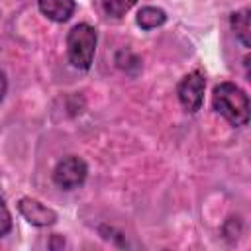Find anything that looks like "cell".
<instances>
[{"label": "cell", "mask_w": 251, "mask_h": 251, "mask_svg": "<svg viewBox=\"0 0 251 251\" xmlns=\"http://www.w3.org/2000/svg\"><path fill=\"white\" fill-rule=\"evenodd\" d=\"M18 210L31 226H37V227H47L57 222V212L31 196H22L18 200Z\"/></svg>", "instance_id": "cell-5"}, {"label": "cell", "mask_w": 251, "mask_h": 251, "mask_svg": "<svg viewBox=\"0 0 251 251\" xmlns=\"http://www.w3.org/2000/svg\"><path fill=\"white\" fill-rule=\"evenodd\" d=\"M135 22H137V25H139L141 29L149 31V29H155V27L163 25V24L167 22V14H165V10H161V8L145 6V8H141V10L137 12Z\"/></svg>", "instance_id": "cell-7"}, {"label": "cell", "mask_w": 251, "mask_h": 251, "mask_svg": "<svg viewBox=\"0 0 251 251\" xmlns=\"http://www.w3.org/2000/svg\"><path fill=\"white\" fill-rule=\"evenodd\" d=\"M214 110L224 116L231 126H245L249 122V98L233 82H220L212 92Z\"/></svg>", "instance_id": "cell-1"}, {"label": "cell", "mask_w": 251, "mask_h": 251, "mask_svg": "<svg viewBox=\"0 0 251 251\" xmlns=\"http://www.w3.org/2000/svg\"><path fill=\"white\" fill-rule=\"evenodd\" d=\"M137 0H102V6H104V12L112 18H122L126 16L133 6H135Z\"/></svg>", "instance_id": "cell-9"}, {"label": "cell", "mask_w": 251, "mask_h": 251, "mask_svg": "<svg viewBox=\"0 0 251 251\" xmlns=\"http://www.w3.org/2000/svg\"><path fill=\"white\" fill-rule=\"evenodd\" d=\"M96 29L88 24H76L67 35L69 63L78 71H88L96 51Z\"/></svg>", "instance_id": "cell-2"}, {"label": "cell", "mask_w": 251, "mask_h": 251, "mask_svg": "<svg viewBox=\"0 0 251 251\" xmlns=\"http://www.w3.org/2000/svg\"><path fill=\"white\" fill-rule=\"evenodd\" d=\"M229 24H231V29L235 33V37L241 41L243 47H251V39H249V33H251V25H249V10L243 8L239 12H233L231 18H229Z\"/></svg>", "instance_id": "cell-8"}, {"label": "cell", "mask_w": 251, "mask_h": 251, "mask_svg": "<svg viewBox=\"0 0 251 251\" xmlns=\"http://www.w3.org/2000/svg\"><path fill=\"white\" fill-rule=\"evenodd\" d=\"M204 90H206V75L200 69L190 71L176 86V96L180 106L190 114L198 112L204 104Z\"/></svg>", "instance_id": "cell-3"}, {"label": "cell", "mask_w": 251, "mask_h": 251, "mask_svg": "<svg viewBox=\"0 0 251 251\" xmlns=\"http://www.w3.org/2000/svg\"><path fill=\"white\" fill-rule=\"evenodd\" d=\"M86 175H88L86 163L76 155H69L55 165L53 182L63 190H73V188H78L80 184H84Z\"/></svg>", "instance_id": "cell-4"}, {"label": "cell", "mask_w": 251, "mask_h": 251, "mask_svg": "<svg viewBox=\"0 0 251 251\" xmlns=\"http://www.w3.org/2000/svg\"><path fill=\"white\" fill-rule=\"evenodd\" d=\"M10 229H12V216H10V210L4 202V198L0 196V237H4Z\"/></svg>", "instance_id": "cell-10"}, {"label": "cell", "mask_w": 251, "mask_h": 251, "mask_svg": "<svg viewBox=\"0 0 251 251\" xmlns=\"http://www.w3.org/2000/svg\"><path fill=\"white\" fill-rule=\"evenodd\" d=\"M6 90H8V80H6V75H4V71L0 69V102L4 100V96H6Z\"/></svg>", "instance_id": "cell-11"}, {"label": "cell", "mask_w": 251, "mask_h": 251, "mask_svg": "<svg viewBox=\"0 0 251 251\" xmlns=\"http://www.w3.org/2000/svg\"><path fill=\"white\" fill-rule=\"evenodd\" d=\"M37 8L53 22H67L75 14L76 4L75 0H37Z\"/></svg>", "instance_id": "cell-6"}]
</instances>
